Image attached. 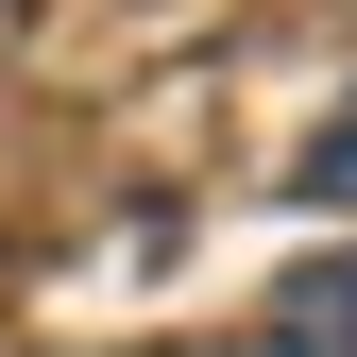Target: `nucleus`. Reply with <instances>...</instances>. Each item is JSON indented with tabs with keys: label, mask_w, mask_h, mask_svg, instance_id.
Instances as JSON below:
<instances>
[{
	"label": "nucleus",
	"mask_w": 357,
	"mask_h": 357,
	"mask_svg": "<svg viewBox=\"0 0 357 357\" xmlns=\"http://www.w3.org/2000/svg\"><path fill=\"white\" fill-rule=\"evenodd\" d=\"M255 340L273 357H357V255H306V273L255 306Z\"/></svg>",
	"instance_id": "f257e3e1"
},
{
	"label": "nucleus",
	"mask_w": 357,
	"mask_h": 357,
	"mask_svg": "<svg viewBox=\"0 0 357 357\" xmlns=\"http://www.w3.org/2000/svg\"><path fill=\"white\" fill-rule=\"evenodd\" d=\"M289 204H324V221L357 204V102H340V119H306V153H289Z\"/></svg>",
	"instance_id": "f03ea898"
},
{
	"label": "nucleus",
	"mask_w": 357,
	"mask_h": 357,
	"mask_svg": "<svg viewBox=\"0 0 357 357\" xmlns=\"http://www.w3.org/2000/svg\"><path fill=\"white\" fill-rule=\"evenodd\" d=\"M0 17H17V0H0Z\"/></svg>",
	"instance_id": "7ed1b4c3"
}]
</instances>
